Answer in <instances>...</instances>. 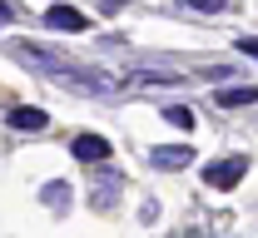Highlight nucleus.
I'll use <instances>...</instances> for the list:
<instances>
[{"label":"nucleus","instance_id":"obj_2","mask_svg":"<svg viewBox=\"0 0 258 238\" xmlns=\"http://www.w3.org/2000/svg\"><path fill=\"white\" fill-rule=\"evenodd\" d=\"M70 154H75L80 164H104V159H109V139L104 134H80L70 144Z\"/></svg>","mask_w":258,"mask_h":238},{"label":"nucleus","instance_id":"obj_1","mask_svg":"<svg viewBox=\"0 0 258 238\" xmlns=\"http://www.w3.org/2000/svg\"><path fill=\"white\" fill-rule=\"evenodd\" d=\"M243 174H248V154H228V159L204 164V184H209V189H233Z\"/></svg>","mask_w":258,"mask_h":238},{"label":"nucleus","instance_id":"obj_6","mask_svg":"<svg viewBox=\"0 0 258 238\" xmlns=\"http://www.w3.org/2000/svg\"><path fill=\"white\" fill-rule=\"evenodd\" d=\"M253 100H258L253 85H228V90H219V104L224 109H243V104H253Z\"/></svg>","mask_w":258,"mask_h":238},{"label":"nucleus","instance_id":"obj_9","mask_svg":"<svg viewBox=\"0 0 258 238\" xmlns=\"http://www.w3.org/2000/svg\"><path fill=\"white\" fill-rule=\"evenodd\" d=\"M238 55H253V60H258V40H248V35H243V40H238Z\"/></svg>","mask_w":258,"mask_h":238},{"label":"nucleus","instance_id":"obj_5","mask_svg":"<svg viewBox=\"0 0 258 238\" xmlns=\"http://www.w3.org/2000/svg\"><path fill=\"white\" fill-rule=\"evenodd\" d=\"M5 124H10V129H45L50 114L35 109V104H15V109H5Z\"/></svg>","mask_w":258,"mask_h":238},{"label":"nucleus","instance_id":"obj_8","mask_svg":"<svg viewBox=\"0 0 258 238\" xmlns=\"http://www.w3.org/2000/svg\"><path fill=\"white\" fill-rule=\"evenodd\" d=\"M64 194H70V189H64V184H45V204H55V208H64Z\"/></svg>","mask_w":258,"mask_h":238},{"label":"nucleus","instance_id":"obj_3","mask_svg":"<svg viewBox=\"0 0 258 238\" xmlns=\"http://www.w3.org/2000/svg\"><path fill=\"white\" fill-rule=\"evenodd\" d=\"M149 164H154V169H189L194 149L189 144H164V149H149Z\"/></svg>","mask_w":258,"mask_h":238},{"label":"nucleus","instance_id":"obj_7","mask_svg":"<svg viewBox=\"0 0 258 238\" xmlns=\"http://www.w3.org/2000/svg\"><path fill=\"white\" fill-rule=\"evenodd\" d=\"M164 119H169V124H179V129H194V109H189V104H169V109H164Z\"/></svg>","mask_w":258,"mask_h":238},{"label":"nucleus","instance_id":"obj_4","mask_svg":"<svg viewBox=\"0 0 258 238\" xmlns=\"http://www.w3.org/2000/svg\"><path fill=\"white\" fill-rule=\"evenodd\" d=\"M45 25H50V30H85L90 15L75 10V5H50V10H45Z\"/></svg>","mask_w":258,"mask_h":238}]
</instances>
